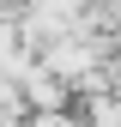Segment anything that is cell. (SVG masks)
<instances>
[{
	"mask_svg": "<svg viewBox=\"0 0 121 127\" xmlns=\"http://www.w3.org/2000/svg\"><path fill=\"white\" fill-rule=\"evenodd\" d=\"M36 127H67V121H60V115H55V121H49V115H42V121H36Z\"/></svg>",
	"mask_w": 121,
	"mask_h": 127,
	"instance_id": "6da1fadb",
	"label": "cell"
}]
</instances>
